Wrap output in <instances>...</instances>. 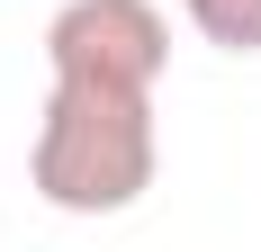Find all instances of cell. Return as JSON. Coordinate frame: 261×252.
I'll return each instance as SVG.
<instances>
[{
    "label": "cell",
    "mask_w": 261,
    "mask_h": 252,
    "mask_svg": "<svg viewBox=\"0 0 261 252\" xmlns=\"http://www.w3.org/2000/svg\"><path fill=\"white\" fill-rule=\"evenodd\" d=\"M45 72H99V81L162 90V72H171V18L153 0H63L54 27H45Z\"/></svg>",
    "instance_id": "7a4b0ae2"
},
{
    "label": "cell",
    "mask_w": 261,
    "mask_h": 252,
    "mask_svg": "<svg viewBox=\"0 0 261 252\" xmlns=\"http://www.w3.org/2000/svg\"><path fill=\"white\" fill-rule=\"evenodd\" d=\"M216 54H261V0H180Z\"/></svg>",
    "instance_id": "3957f363"
},
{
    "label": "cell",
    "mask_w": 261,
    "mask_h": 252,
    "mask_svg": "<svg viewBox=\"0 0 261 252\" xmlns=\"http://www.w3.org/2000/svg\"><path fill=\"white\" fill-rule=\"evenodd\" d=\"M162 171V126L153 90L99 72H54L36 144H27V180L54 216H126Z\"/></svg>",
    "instance_id": "6da1fadb"
}]
</instances>
